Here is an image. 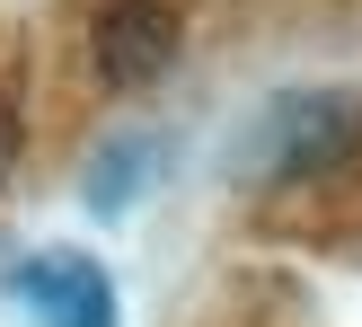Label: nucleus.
Returning <instances> with one entry per match:
<instances>
[{"instance_id": "20e7f679", "label": "nucleus", "mask_w": 362, "mask_h": 327, "mask_svg": "<svg viewBox=\"0 0 362 327\" xmlns=\"http://www.w3.org/2000/svg\"><path fill=\"white\" fill-rule=\"evenodd\" d=\"M151 159H159V133H115V142H106V151L98 159H88V212H98V222H115V212H133L141 204V186H151Z\"/></svg>"}, {"instance_id": "f257e3e1", "label": "nucleus", "mask_w": 362, "mask_h": 327, "mask_svg": "<svg viewBox=\"0 0 362 327\" xmlns=\"http://www.w3.org/2000/svg\"><path fill=\"white\" fill-rule=\"evenodd\" d=\"M362 159V88H274L230 133V186H318Z\"/></svg>"}, {"instance_id": "39448f33", "label": "nucleus", "mask_w": 362, "mask_h": 327, "mask_svg": "<svg viewBox=\"0 0 362 327\" xmlns=\"http://www.w3.org/2000/svg\"><path fill=\"white\" fill-rule=\"evenodd\" d=\"M9 159H18V115H9V98H0V177H9Z\"/></svg>"}, {"instance_id": "f03ea898", "label": "nucleus", "mask_w": 362, "mask_h": 327, "mask_svg": "<svg viewBox=\"0 0 362 327\" xmlns=\"http://www.w3.org/2000/svg\"><path fill=\"white\" fill-rule=\"evenodd\" d=\"M177 53H186V18H177V0H98V18H88V71H98L106 88H151L177 71Z\"/></svg>"}, {"instance_id": "7ed1b4c3", "label": "nucleus", "mask_w": 362, "mask_h": 327, "mask_svg": "<svg viewBox=\"0 0 362 327\" xmlns=\"http://www.w3.org/2000/svg\"><path fill=\"white\" fill-rule=\"evenodd\" d=\"M0 283L35 327H115V275L98 257H80V248H35Z\"/></svg>"}]
</instances>
